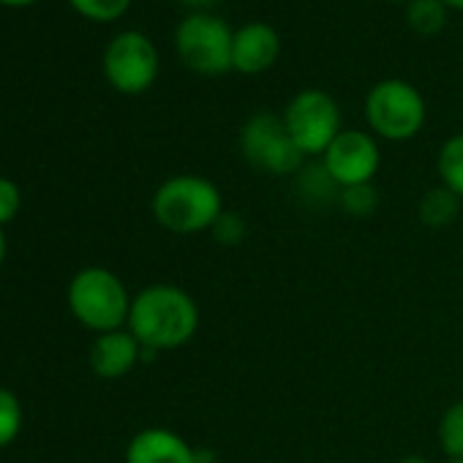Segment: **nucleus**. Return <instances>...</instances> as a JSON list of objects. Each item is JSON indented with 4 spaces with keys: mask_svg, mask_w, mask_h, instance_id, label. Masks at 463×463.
Masks as SVG:
<instances>
[{
    "mask_svg": "<svg viewBox=\"0 0 463 463\" xmlns=\"http://www.w3.org/2000/svg\"><path fill=\"white\" fill-rule=\"evenodd\" d=\"M128 330L134 338L153 352L177 349L199 330V306L188 292L172 284L145 287L131 300Z\"/></svg>",
    "mask_w": 463,
    "mask_h": 463,
    "instance_id": "obj_1",
    "label": "nucleus"
},
{
    "mask_svg": "<svg viewBox=\"0 0 463 463\" xmlns=\"http://www.w3.org/2000/svg\"><path fill=\"white\" fill-rule=\"evenodd\" d=\"M223 213V199L215 183L199 175H175L153 194L156 221L175 235L210 232Z\"/></svg>",
    "mask_w": 463,
    "mask_h": 463,
    "instance_id": "obj_2",
    "label": "nucleus"
},
{
    "mask_svg": "<svg viewBox=\"0 0 463 463\" xmlns=\"http://www.w3.org/2000/svg\"><path fill=\"white\" fill-rule=\"evenodd\" d=\"M69 308L90 330L112 333L128 322L131 298L123 281L107 268H85L69 284Z\"/></svg>",
    "mask_w": 463,
    "mask_h": 463,
    "instance_id": "obj_3",
    "label": "nucleus"
},
{
    "mask_svg": "<svg viewBox=\"0 0 463 463\" xmlns=\"http://www.w3.org/2000/svg\"><path fill=\"white\" fill-rule=\"evenodd\" d=\"M365 123L371 134L387 142H406L425 126V99L406 80H382L365 96Z\"/></svg>",
    "mask_w": 463,
    "mask_h": 463,
    "instance_id": "obj_4",
    "label": "nucleus"
},
{
    "mask_svg": "<svg viewBox=\"0 0 463 463\" xmlns=\"http://www.w3.org/2000/svg\"><path fill=\"white\" fill-rule=\"evenodd\" d=\"M232 31L221 17L207 12L188 14L175 31V50L183 66L202 77H221L232 71Z\"/></svg>",
    "mask_w": 463,
    "mask_h": 463,
    "instance_id": "obj_5",
    "label": "nucleus"
},
{
    "mask_svg": "<svg viewBox=\"0 0 463 463\" xmlns=\"http://www.w3.org/2000/svg\"><path fill=\"white\" fill-rule=\"evenodd\" d=\"M243 158L268 175H298L306 166V153L295 145L281 115L257 112L241 128Z\"/></svg>",
    "mask_w": 463,
    "mask_h": 463,
    "instance_id": "obj_6",
    "label": "nucleus"
},
{
    "mask_svg": "<svg viewBox=\"0 0 463 463\" xmlns=\"http://www.w3.org/2000/svg\"><path fill=\"white\" fill-rule=\"evenodd\" d=\"M281 118H284L287 131L292 134L295 145L306 156H322L333 145V139L344 131L338 101L319 88L300 90L287 104Z\"/></svg>",
    "mask_w": 463,
    "mask_h": 463,
    "instance_id": "obj_7",
    "label": "nucleus"
},
{
    "mask_svg": "<svg viewBox=\"0 0 463 463\" xmlns=\"http://www.w3.org/2000/svg\"><path fill=\"white\" fill-rule=\"evenodd\" d=\"M104 74L109 85L120 93L137 96L145 93L158 77V52L156 44L137 31H126L107 44Z\"/></svg>",
    "mask_w": 463,
    "mask_h": 463,
    "instance_id": "obj_8",
    "label": "nucleus"
},
{
    "mask_svg": "<svg viewBox=\"0 0 463 463\" xmlns=\"http://www.w3.org/2000/svg\"><path fill=\"white\" fill-rule=\"evenodd\" d=\"M322 164L341 188H349V185H363L373 180L382 164V153H379L373 134L344 128L333 139V145L322 153Z\"/></svg>",
    "mask_w": 463,
    "mask_h": 463,
    "instance_id": "obj_9",
    "label": "nucleus"
},
{
    "mask_svg": "<svg viewBox=\"0 0 463 463\" xmlns=\"http://www.w3.org/2000/svg\"><path fill=\"white\" fill-rule=\"evenodd\" d=\"M281 55V36L268 23H249L235 31L232 42V71H241L246 77L265 74L276 66Z\"/></svg>",
    "mask_w": 463,
    "mask_h": 463,
    "instance_id": "obj_10",
    "label": "nucleus"
},
{
    "mask_svg": "<svg viewBox=\"0 0 463 463\" xmlns=\"http://www.w3.org/2000/svg\"><path fill=\"white\" fill-rule=\"evenodd\" d=\"M126 463H196V452L169 428H145L128 441Z\"/></svg>",
    "mask_w": 463,
    "mask_h": 463,
    "instance_id": "obj_11",
    "label": "nucleus"
},
{
    "mask_svg": "<svg viewBox=\"0 0 463 463\" xmlns=\"http://www.w3.org/2000/svg\"><path fill=\"white\" fill-rule=\"evenodd\" d=\"M139 352L142 344L134 338L131 330L101 333L90 346V365L101 379H120L137 365Z\"/></svg>",
    "mask_w": 463,
    "mask_h": 463,
    "instance_id": "obj_12",
    "label": "nucleus"
},
{
    "mask_svg": "<svg viewBox=\"0 0 463 463\" xmlns=\"http://www.w3.org/2000/svg\"><path fill=\"white\" fill-rule=\"evenodd\" d=\"M295 191H298V196L306 204H311V207H327L330 202H338L341 185L330 177V172L325 169V164H306L298 172Z\"/></svg>",
    "mask_w": 463,
    "mask_h": 463,
    "instance_id": "obj_13",
    "label": "nucleus"
},
{
    "mask_svg": "<svg viewBox=\"0 0 463 463\" xmlns=\"http://www.w3.org/2000/svg\"><path fill=\"white\" fill-rule=\"evenodd\" d=\"M460 202L463 199L458 194H452L444 185H436V188L425 191V196L420 199V207H417L420 221L430 229H444V226L455 223V218L460 213Z\"/></svg>",
    "mask_w": 463,
    "mask_h": 463,
    "instance_id": "obj_14",
    "label": "nucleus"
},
{
    "mask_svg": "<svg viewBox=\"0 0 463 463\" xmlns=\"http://www.w3.org/2000/svg\"><path fill=\"white\" fill-rule=\"evenodd\" d=\"M436 169H439L441 185L463 199V134H455L441 145Z\"/></svg>",
    "mask_w": 463,
    "mask_h": 463,
    "instance_id": "obj_15",
    "label": "nucleus"
},
{
    "mask_svg": "<svg viewBox=\"0 0 463 463\" xmlns=\"http://www.w3.org/2000/svg\"><path fill=\"white\" fill-rule=\"evenodd\" d=\"M447 12L441 0H411L406 6V23L417 36H436L447 25Z\"/></svg>",
    "mask_w": 463,
    "mask_h": 463,
    "instance_id": "obj_16",
    "label": "nucleus"
},
{
    "mask_svg": "<svg viewBox=\"0 0 463 463\" xmlns=\"http://www.w3.org/2000/svg\"><path fill=\"white\" fill-rule=\"evenodd\" d=\"M439 444L449 460L463 458V401H455L439 420Z\"/></svg>",
    "mask_w": 463,
    "mask_h": 463,
    "instance_id": "obj_17",
    "label": "nucleus"
},
{
    "mask_svg": "<svg viewBox=\"0 0 463 463\" xmlns=\"http://www.w3.org/2000/svg\"><path fill=\"white\" fill-rule=\"evenodd\" d=\"M376 202H379V194L373 188V183H363V185H349V188H341L338 194V204L346 215L352 218H365L376 210Z\"/></svg>",
    "mask_w": 463,
    "mask_h": 463,
    "instance_id": "obj_18",
    "label": "nucleus"
},
{
    "mask_svg": "<svg viewBox=\"0 0 463 463\" xmlns=\"http://www.w3.org/2000/svg\"><path fill=\"white\" fill-rule=\"evenodd\" d=\"M20 428H23V406L12 390L0 387V447L12 444Z\"/></svg>",
    "mask_w": 463,
    "mask_h": 463,
    "instance_id": "obj_19",
    "label": "nucleus"
},
{
    "mask_svg": "<svg viewBox=\"0 0 463 463\" xmlns=\"http://www.w3.org/2000/svg\"><path fill=\"white\" fill-rule=\"evenodd\" d=\"M71 6L88 20L112 23V20L126 14V9L131 6V0H71Z\"/></svg>",
    "mask_w": 463,
    "mask_h": 463,
    "instance_id": "obj_20",
    "label": "nucleus"
},
{
    "mask_svg": "<svg viewBox=\"0 0 463 463\" xmlns=\"http://www.w3.org/2000/svg\"><path fill=\"white\" fill-rule=\"evenodd\" d=\"M210 232H213L215 243H221V246H238V243H243V238H246V221H243V215H238V213L223 210V213L218 215V221L213 223Z\"/></svg>",
    "mask_w": 463,
    "mask_h": 463,
    "instance_id": "obj_21",
    "label": "nucleus"
},
{
    "mask_svg": "<svg viewBox=\"0 0 463 463\" xmlns=\"http://www.w3.org/2000/svg\"><path fill=\"white\" fill-rule=\"evenodd\" d=\"M20 188L9 177H0V226L14 221V215L20 213Z\"/></svg>",
    "mask_w": 463,
    "mask_h": 463,
    "instance_id": "obj_22",
    "label": "nucleus"
},
{
    "mask_svg": "<svg viewBox=\"0 0 463 463\" xmlns=\"http://www.w3.org/2000/svg\"><path fill=\"white\" fill-rule=\"evenodd\" d=\"M185 6H191V9H196V12H202V9H207V6H213V4H218V0H183Z\"/></svg>",
    "mask_w": 463,
    "mask_h": 463,
    "instance_id": "obj_23",
    "label": "nucleus"
},
{
    "mask_svg": "<svg viewBox=\"0 0 463 463\" xmlns=\"http://www.w3.org/2000/svg\"><path fill=\"white\" fill-rule=\"evenodd\" d=\"M398 463H430V460H425L422 455H406V458H401Z\"/></svg>",
    "mask_w": 463,
    "mask_h": 463,
    "instance_id": "obj_24",
    "label": "nucleus"
},
{
    "mask_svg": "<svg viewBox=\"0 0 463 463\" xmlns=\"http://www.w3.org/2000/svg\"><path fill=\"white\" fill-rule=\"evenodd\" d=\"M6 260V235H4V229H0V265H4Z\"/></svg>",
    "mask_w": 463,
    "mask_h": 463,
    "instance_id": "obj_25",
    "label": "nucleus"
},
{
    "mask_svg": "<svg viewBox=\"0 0 463 463\" xmlns=\"http://www.w3.org/2000/svg\"><path fill=\"white\" fill-rule=\"evenodd\" d=\"M447 9H455V12H463V0H441Z\"/></svg>",
    "mask_w": 463,
    "mask_h": 463,
    "instance_id": "obj_26",
    "label": "nucleus"
},
{
    "mask_svg": "<svg viewBox=\"0 0 463 463\" xmlns=\"http://www.w3.org/2000/svg\"><path fill=\"white\" fill-rule=\"evenodd\" d=\"M0 4H6V6H28V4H33V0H0Z\"/></svg>",
    "mask_w": 463,
    "mask_h": 463,
    "instance_id": "obj_27",
    "label": "nucleus"
},
{
    "mask_svg": "<svg viewBox=\"0 0 463 463\" xmlns=\"http://www.w3.org/2000/svg\"><path fill=\"white\" fill-rule=\"evenodd\" d=\"M387 4H406V6H409V4H411V0H387Z\"/></svg>",
    "mask_w": 463,
    "mask_h": 463,
    "instance_id": "obj_28",
    "label": "nucleus"
},
{
    "mask_svg": "<svg viewBox=\"0 0 463 463\" xmlns=\"http://www.w3.org/2000/svg\"><path fill=\"white\" fill-rule=\"evenodd\" d=\"M449 463H463V458H460V460H449Z\"/></svg>",
    "mask_w": 463,
    "mask_h": 463,
    "instance_id": "obj_29",
    "label": "nucleus"
}]
</instances>
